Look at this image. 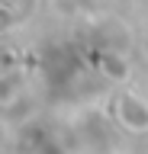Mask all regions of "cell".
<instances>
[{
    "label": "cell",
    "instance_id": "cell-1",
    "mask_svg": "<svg viewBox=\"0 0 148 154\" xmlns=\"http://www.w3.org/2000/svg\"><path fill=\"white\" fill-rule=\"evenodd\" d=\"M116 116H119V122L126 125L129 132H148V103L138 93H132V90L119 93Z\"/></svg>",
    "mask_w": 148,
    "mask_h": 154
},
{
    "label": "cell",
    "instance_id": "cell-2",
    "mask_svg": "<svg viewBox=\"0 0 148 154\" xmlns=\"http://www.w3.org/2000/svg\"><path fill=\"white\" fill-rule=\"evenodd\" d=\"M103 71H106L109 77H116V80H122V77L129 74V64H126V61H122L119 55L106 51V55H103Z\"/></svg>",
    "mask_w": 148,
    "mask_h": 154
},
{
    "label": "cell",
    "instance_id": "cell-3",
    "mask_svg": "<svg viewBox=\"0 0 148 154\" xmlns=\"http://www.w3.org/2000/svg\"><path fill=\"white\" fill-rule=\"evenodd\" d=\"M16 23H20V13L13 10L10 0H3V3H0V32H7V29L16 26Z\"/></svg>",
    "mask_w": 148,
    "mask_h": 154
},
{
    "label": "cell",
    "instance_id": "cell-4",
    "mask_svg": "<svg viewBox=\"0 0 148 154\" xmlns=\"http://www.w3.org/2000/svg\"><path fill=\"white\" fill-rule=\"evenodd\" d=\"M61 7V13H74V10H90L93 7V0H55Z\"/></svg>",
    "mask_w": 148,
    "mask_h": 154
},
{
    "label": "cell",
    "instance_id": "cell-5",
    "mask_svg": "<svg viewBox=\"0 0 148 154\" xmlns=\"http://www.w3.org/2000/svg\"><path fill=\"white\" fill-rule=\"evenodd\" d=\"M145 51H148V42H145Z\"/></svg>",
    "mask_w": 148,
    "mask_h": 154
}]
</instances>
